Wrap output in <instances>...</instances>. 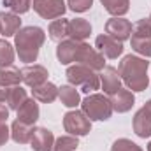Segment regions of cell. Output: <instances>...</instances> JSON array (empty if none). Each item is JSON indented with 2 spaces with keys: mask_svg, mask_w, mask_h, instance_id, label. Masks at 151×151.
I'll use <instances>...</instances> for the list:
<instances>
[{
  "mask_svg": "<svg viewBox=\"0 0 151 151\" xmlns=\"http://www.w3.org/2000/svg\"><path fill=\"white\" fill-rule=\"evenodd\" d=\"M104 9L116 18H121L130 9V0H100Z\"/></svg>",
  "mask_w": 151,
  "mask_h": 151,
  "instance_id": "obj_25",
  "label": "cell"
},
{
  "mask_svg": "<svg viewBox=\"0 0 151 151\" xmlns=\"http://www.w3.org/2000/svg\"><path fill=\"white\" fill-rule=\"evenodd\" d=\"M83 113L86 114L91 121H106L113 114V106L107 97L100 93H91L81 102Z\"/></svg>",
  "mask_w": 151,
  "mask_h": 151,
  "instance_id": "obj_4",
  "label": "cell"
},
{
  "mask_svg": "<svg viewBox=\"0 0 151 151\" xmlns=\"http://www.w3.org/2000/svg\"><path fill=\"white\" fill-rule=\"evenodd\" d=\"M58 97L62 100V104L65 107H76L81 104V97H79V91L76 90L72 84H65L62 88H58Z\"/></svg>",
  "mask_w": 151,
  "mask_h": 151,
  "instance_id": "obj_23",
  "label": "cell"
},
{
  "mask_svg": "<svg viewBox=\"0 0 151 151\" xmlns=\"http://www.w3.org/2000/svg\"><path fill=\"white\" fill-rule=\"evenodd\" d=\"M148 151H151V142H150V144H148Z\"/></svg>",
  "mask_w": 151,
  "mask_h": 151,
  "instance_id": "obj_36",
  "label": "cell"
},
{
  "mask_svg": "<svg viewBox=\"0 0 151 151\" xmlns=\"http://www.w3.org/2000/svg\"><path fill=\"white\" fill-rule=\"evenodd\" d=\"M12 62H14V49H12V46L5 39H0V67H9Z\"/></svg>",
  "mask_w": 151,
  "mask_h": 151,
  "instance_id": "obj_28",
  "label": "cell"
},
{
  "mask_svg": "<svg viewBox=\"0 0 151 151\" xmlns=\"http://www.w3.org/2000/svg\"><path fill=\"white\" fill-rule=\"evenodd\" d=\"M76 62L81 63V65H86V67L93 69L95 72L97 70H102L106 67V56L102 53H99L95 47H91L90 44H86V42L83 44V47H81L79 56H77Z\"/></svg>",
  "mask_w": 151,
  "mask_h": 151,
  "instance_id": "obj_7",
  "label": "cell"
},
{
  "mask_svg": "<svg viewBox=\"0 0 151 151\" xmlns=\"http://www.w3.org/2000/svg\"><path fill=\"white\" fill-rule=\"evenodd\" d=\"M44 40H46V34L40 27L19 28L18 34L14 35V46H16V53H18L19 60L25 63L35 62Z\"/></svg>",
  "mask_w": 151,
  "mask_h": 151,
  "instance_id": "obj_2",
  "label": "cell"
},
{
  "mask_svg": "<svg viewBox=\"0 0 151 151\" xmlns=\"http://www.w3.org/2000/svg\"><path fill=\"white\" fill-rule=\"evenodd\" d=\"M27 90L21 88L19 84L18 86H9L7 88V95H5V104L9 106V109H14L18 111L21 107V104L27 100Z\"/></svg>",
  "mask_w": 151,
  "mask_h": 151,
  "instance_id": "obj_21",
  "label": "cell"
},
{
  "mask_svg": "<svg viewBox=\"0 0 151 151\" xmlns=\"http://www.w3.org/2000/svg\"><path fill=\"white\" fill-rule=\"evenodd\" d=\"M100 84L104 93L113 95L114 91H118L121 88V76L118 72V69L114 67H104L102 74H100Z\"/></svg>",
  "mask_w": 151,
  "mask_h": 151,
  "instance_id": "obj_15",
  "label": "cell"
},
{
  "mask_svg": "<svg viewBox=\"0 0 151 151\" xmlns=\"http://www.w3.org/2000/svg\"><path fill=\"white\" fill-rule=\"evenodd\" d=\"M91 34V25L83 19V18H76L69 21V37L74 39V40H81L84 42V39L90 37Z\"/></svg>",
  "mask_w": 151,
  "mask_h": 151,
  "instance_id": "obj_20",
  "label": "cell"
},
{
  "mask_svg": "<svg viewBox=\"0 0 151 151\" xmlns=\"http://www.w3.org/2000/svg\"><path fill=\"white\" fill-rule=\"evenodd\" d=\"M4 5L9 7L14 14H23L32 7V0H4Z\"/></svg>",
  "mask_w": 151,
  "mask_h": 151,
  "instance_id": "obj_30",
  "label": "cell"
},
{
  "mask_svg": "<svg viewBox=\"0 0 151 151\" xmlns=\"http://www.w3.org/2000/svg\"><path fill=\"white\" fill-rule=\"evenodd\" d=\"M111 151H142V148L132 142L130 139H118L111 146Z\"/></svg>",
  "mask_w": 151,
  "mask_h": 151,
  "instance_id": "obj_31",
  "label": "cell"
},
{
  "mask_svg": "<svg viewBox=\"0 0 151 151\" xmlns=\"http://www.w3.org/2000/svg\"><path fill=\"white\" fill-rule=\"evenodd\" d=\"M21 28V19L18 14L14 12H0V34L4 37H12L18 34V30Z\"/></svg>",
  "mask_w": 151,
  "mask_h": 151,
  "instance_id": "obj_16",
  "label": "cell"
},
{
  "mask_svg": "<svg viewBox=\"0 0 151 151\" xmlns=\"http://www.w3.org/2000/svg\"><path fill=\"white\" fill-rule=\"evenodd\" d=\"M32 95H34V99H35L37 102L51 104V102H55V100L58 99V88H56L53 83L46 81V83H42V84L32 88Z\"/></svg>",
  "mask_w": 151,
  "mask_h": 151,
  "instance_id": "obj_17",
  "label": "cell"
},
{
  "mask_svg": "<svg viewBox=\"0 0 151 151\" xmlns=\"http://www.w3.org/2000/svg\"><path fill=\"white\" fill-rule=\"evenodd\" d=\"M79 146V141L76 135H62L55 141V151H76V148Z\"/></svg>",
  "mask_w": 151,
  "mask_h": 151,
  "instance_id": "obj_27",
  "label": "cell"
},
{
  "mask_svg": "<svg viewBox=\"0 0 151 151\" xmlns=\"http://www.w3.org/2000/svg\"><path fill=\"white\" fill-rule=\"evenodd\" d=\"M65 76H67L69 83H70L74 88H81L84 93L95 91V90H99V86H100V77H99V74H97L93 69H90V67H86V65H81V63L69 67L67 72H65Z\"/></svg>",
  "mask_w": 151,
  "mask_h": 151,
  "instance_id": "obj_3",
  "label": "cell"
},
{
  "mask_svg": "<svg viewBox=\"0 0 151 151\" xmlns=\"http://www.w3.org/2000/svg\"><path fill=\"white\" fill-rule=\"evenodd\" d=\"M18 113V119L27 123V125H35V121L39 119V104L35 99H27L21 107L16 111Z\"/></svg>",
  "mask_w": 151,
  "mask_h": 151,
  "instance_id": "obj_19",
  "label": "cell"
},
{
  "mask_svg": "<svg viewBox=\"0 0 151 151\" xmlns=\"http://www.w3.org/2000/svg\"><path fill=\"white\" fill-rule=\"evenodd\" d=\"M30 144H32L34 151H51L55 146V135L51 130L39 127V128H35V132L32 135Z\"/></svg>",
  "mask_w": 151,
  "mask_h": 151,
  "instance_id": "obj_14",
  "label": "cell"
},
{
  "mask_svg": "<svg viewBox=\"0 0 151 151\" xmlns=\"http://www.w3.org/2000/svg\"><path fill=\"white\" fill-rule=\"evenodd\" d=\"M21 76H23V83H25L27 86L34 88V86H39V84L46 83L49 74H47V69H46V67L34 63V65L25 67V69L21 70Z\"/></svg>",
  "mask_w": 151,
  "mask_h": 151,
  "instance_id": "obj_13",
  "label": "cell"
},
{
  "mask_svg": "<svg viewBox=\"0 0 151 151\" xmlns=\"http://www.w3.org/2000/svg\"><path fill=\"white\" fill-rule=\"evenodd\" d=\"M132 23L128 21V19H125V18H111V19H107V23H106V34L107 35H111L113 39L116 40H119V42H123V40H127V39H130L132 35Z\"/></svg>",
  "mask_w": 151,
  "mask_h": 151,
  "instance_id": "obj_8",
  "label": "cell"
},
{
  "mask_svg": "<svg viewBox=\"0 0 151 151\" xmlns=\"http://www.w3.org/2000/svg\"><path fill=\"white\" fill-rule=\"evenodd\" d=\"M5 95H7V88L0 84V104H4V102H5Z\"/></svg>",
  "mask_w": 151,
  "mask_h": 151,
  "instance_id": "obj_35",
  "label": "cell"
},
{
  "mask_svg": "<svg viewBox=\"0 0 151 151\" xmlns=\"http://www.w3.org/2000/svg\"><path fill=\"white\" fill-rule=\"evenodd\" d=\"M132 37H151V19L150 18L139 19L132 27Z\"/></svg>",
  "mask_w": 151,
  "mask_h": 151,
  "instance_id": "obj_29",
  "label": "cell"
},
{
  "mask_svg": "<svg viewBox=\"0 0 151 151\" xmlns=\"http://www.w3.org/2000/svg\"><path fill=\"white\" fill-rule=\"evenodd\" d=\"M134 132L146 139L151 137V100H148L134 116Z\"/></svg>",
  "mask_w": 151,
  "mask_h": 151,
  "instance_id": "obj_9",
  "label": "cell"
},
{
  "mask_svg": "<svg viewBox=\"0 0 151 151\" xmlns=\"http://www.w3.org/2000/svg\"><path fill=\"white\" fill-rule=\"evenodd\" d=\"M9 137H11V130L7 128L5 123H2V125H0V146H4V144L9 141Z\"/></svg>",
  "mask_w": 151,
  "mask_h": 151,
  "instance_id": "obj_33",
  "label": "cell"
},
{
  "mask_svg": "<svg viewBox=\"0 0 151 151\" xmlns=\"http://www.w3.org/2000/svg\"><path fill=\"white\" fill-rule=\"evenodd\" d=\"M34 132H35L34 125H27V123H23L19 119H16L12 123V127H11V137L18 144H28L32 141Z\"/></svg>",
  "mask_w": 151,
  "mask_h": 151,
  "instance_id": "obj_18",
  "label": "cell"
},
{
  "mask_svg": "<svg viewBox=\"0 0 151 151\" xmlns=\"http://www.w3.org/2000/svg\"><path fill=\"white\" fill-rule=\"evenodd\" d=\"M63 128L70 135L83 137V135L90 134V130H91V119L83 111H69L63 116Z\"/></svg>",
  "mask_w": 151,
  "mask_h": 151,
  "instance_id": "obj_5",
  "label": "cell"
},
{
  "mask_svg": "<svg viewBox=\"0 0 151 151\" xmlns=\"http://www.w3.org/2000/svg\"><path fill=\"white\" fill-rule=\"evenodd\" d=\"M132 49L146 58H151V37H130Z\"/></svg>",
  "mask_w": 151,
  "mask_h": 151,
  "instance_id": "obj_26",
  "label": "cell"
},
{
  "mask_svg": "<svg viewBox=\"0 0 151 151\" xmlns=\"http://www.w3.org/2000/svg\"><path fill=\"white\" fill-rule=\"evenodd\" d=\"M95 47L99 53H102L106 58H111V60L118 58L123 53V44L119 40L113 39L111 35H107V34H102L95 39Z\"/></svg>",
  "mask_w": 151,
  "mask_h": 151,
  "instance_id": "obj_11",
  "label": "cell"
},
{
  "mask_svg": "<svg viewBox=\"0 0 151 151\" xmlns=\"http://www.w3.org/2000/svg\"><path fill=\"white\" fill-rule=\"evenodd\" d=\"M7 118H9V109H7L5 106H2V104H0V125H2V123H5V121H7Z\"/></svg>",
  "mask_w": 151,
  "mask_h": 151,
  "instance_id": "obj_34",
  "label": "cell"
},
{
  "mask_svg": "<svg viewBox=\"0 0 151 151\" xmlns=\"http://www.w3.org/2000/svg\"><path fill=\"white\" fill-rule=\"evenodd\" d=\"M34 11L44 19H56L65 14V2L63 0H34Z\"/></svg>",
  "mask_w": 151,
  "mask_h": 151,
  "instance_id": "obj_6",
  "label": "cell"
},
{
  "mask_svg": "<svg viewBox=\"0 0 151 151\" xmlns=\"http://www.w3.org/2000/svg\"><path fill=\"white\" fill-rule=\"evenodd\" d=\"M67 4L74 12H86L93 5V0H67Z\"/></svg>",
  "mask_w": 151,
  "mask_h": 151,
  "instance_id": "obj_32",
  "label": "cell"
},
{
  "mask_svg": "<svg viewBox=\"0 0 151 151\" xmlns=\"http://www.w3.org/2000/svg\"><path fill=\"white\" fill-rule=\"evenodd\" d=\"M148 69H150V62H146L141 56L127 55L119 62L118 72H119L121 81L127 84L128 90H132V91H144L148 88V84H150Z\"/></svg>",
  "mask_w": 151,
  "mask_h": 151,
  "instance_id": "obj_1",
  "label": "cell"
},
{
  "mask_svg": "<svg viewBox=\"0 0 151 151\" xmlns=\"http://www.w3.org/2000/svg\"><path fill=\"white\" fill-rule=\"evenodd\" d=\"M111 106H113V111L116 113H128L132 109V106L135 104V97L130 90H125V88H119L118 91H114L109 99Z\"/></svg>",
  "mask_w": 151,
  "mask_h": 151,
  "instance_id": "obj_12",
  "label": "cell"
},
{
  "mask_svg": "<svg viewBox=\"0 0 151 151\" xmlns=\"http://www.w3.org/2000/svg\"><path fill=\"white\" fill-rule=\"evenodd\" d=\"M23 81L21 70L9 65V67H0V84L9 88V86H18Z\"/></svg>",
  "mask_w": 151,
  "mask_h": 151,
  "instance_id": "obj_22",
  "label": "cell"
},
{
  "mask_svg": "<svg viewBox=\"0 0 151 151\" xmlns=\"http://www.w3.org/2000/svg\"><path fill=\"white\" fill-rule=\"evenodd\" d=\"M47 34H49V37L53 39V40H56V42L65 40V37H69V21L63 19V18L51 21Z\"/></svg>",
  "mask_w": 151,
  "mask_h": 151,
  "instance_id": "obj_24",
  "label": "cell"
},
{
  "mask_svg": "<svg viewBox=\"0 0 151 151\" xmlns=\"http://www.w3.org/2000/svg\"><path fill=\"white\" fill-rule=\"evenodd\" d=\"M83 44H84V42L74 40V39L62 40V42L58 44V47H56V56H58L60 63H62V65H69V63L76 62L77 56H79V51H81Z\"/></svg>",
  "mask_w": 151,
  "mask_h": 151,
  "instance_id": "obj_10",
  "label": "cell"
}]
</instances>
